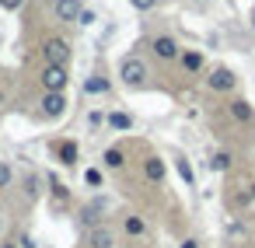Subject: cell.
<instances>
[{"label":"cell","mask_w":255,"mask_h":248,"mask_svg":"<svg viewBox=\"0 0 255 248\" xmlns=\"http://www.w3.org/2000/svg\"><path fill=\"white\" fill-rule=\"evenodd\" d=\"M119 77H123L129 88H140V84L147 81V63H143L140 56H126L123 67H119Z\"/></svg>","instance_id":"cell-1"},{"label":"cell","mask_w":255,"mask_h":248,"mask_svg":"<svg viewBox=\"0 0 255 248\" xmlns=\"http://www.w3.org/2000/svg\"><path fill=\"white\" fill-rule=\"evenodd\" d=\"M154 56H157V60H178L182 49H178V42H175L171 35H157V39H154Z\"/></svg>","instance_id":"cell-2"},{"label":"cell","mask_w":255,"mask_h":248,"mask_svg":"<svg viewBox=\"0 0 255 248\" xmlns=\"http://www.w3.org/2000/svg\"><path fill=\"white\" fill-rule=\"evenodd\" d=\"M67 56H70V46H67L63 39H49V42H46V63H49V67H63Z\"/></svg>","instance_id":"cell-3"},{"label":"cell","mask_w":255,"mask_h":248,"mask_svg":"<svg viewBox=\"0 0 255 248\" xmlns=\"http://www.w3.org/2000/svg\"><path fill=\"white\" fill-rule=\"evenodd\" d=\"M88 245H91V248H116V234H112L105 224H95V227L88 231Z\"/></svg>","instance_id":"cell-4"},{"label":"cell","mask_w":255,"mask_h":248,"mask_svg":"<svg viewBox=\"0 0 255 248\" xmlns=\"http://www.w3.org/2000/svg\"><path fill=\"white\" fill-rule=\"evenodd\" d=\"M81 0H56V4H53V14L60 18V21H77L81 18Z\"/></svg>","instance_id":"cell-5"},{"label":"cell","mask_w":255,"mask_h":248,"mask_svg":"<svg viewBox=\"0 0 255 248\" xmlns=\"http://www.w3.org/2000/svg\"><path fill=\"white\" fill-rule=\"evenodd\" d=\"M42 84H46V91H63L67 88V70L63 67H46L42 70Z\"/></svg>","instance_id":"cell-6"},{"label":"cell","mask_w":255,"mask_h":248,"mask_svg":"<svg viewBox=\"0 0 255 248\" xmlns=\"http://www.w3.org/2000/svg\"><path fill=\"white\" fill-rule=\"evenodd\" d=\"M63 109H67L63 91H46V98H42V112H46V116H53V119H60V116H63Z\"/></svg>","instance_id":"cell-7"},{"label":"cell","mask_w":255,"mask_h":248,"mask_svg":"<svg viewBox=\"0 0 255 248\" xmlns=\"http://www.w3.org/2000/svg\"><path fill=\"white\" fill-rule=\"evenodd\" d=\"M210 88H213V91H231V88H234V74H231L227 67H217V70L210 74Z\"/></svg>","instance_id":"cell-8"},{"label":"cell","mask_w":255,"mask_h":248,"mask_svg":"<svg viewBox=\"0 0 255 248\" xmlns=\"http://www.w3.org/2000/svg\"><path fill=\"white\" fill-rule=\"evenodd\" d=\"M143 171H147L150 182H161V178H164V161H161V157H150V161L143 164Z\"/></svg>","instance_id":"cell-9"},{"label":"cell","mask_w":255,"mask_h":248,"mask_svg":"<svg viewBox=\"0 0 255 248\" xmlns=\"http://www.w3.org/2000/svg\"><path fill=\"white\" fill-rule=\"evenodd\" d=\"M84 91L88 95H105L109 91V77H88L84 81Z\"/></svg>","instance_id":"cell-10"},{"label":"cell","mask_w":255,"mask_h":248,"mask_svg":"<svg viewBox=\"0 0 255 248\" xmlns=\"http://www.w3.org/2000/svg\"><path fill=\"white\" fill-rule=\"evenodd\" d=\"M231 116L241 119V123H248V119H252V105H248L245 98H238V102H231Z\"/></svg>","instance_id":"cell-11"},{"label":"cell","mask_w":255,"mask_h":248,"mask_svg":"<svg viewBox=\"0 0 255 248\" xmlns=\"http://www.w3.org/2000/svg\"><path fill=\"white\" fill-rule=\"evenodd\" d=\"M178 60H182V67H185L189 74H196V70L203 67V53H182Z\"/></svg>","instance_id":"cell-12"},{"label":"cell","mask_w":255,"mask_h":248,"mask_svg":"<svg viewBox=\"0 0 255 248\" xmlns=\"http://www.w3.org/2000/svg\"><path fill=\"white\" fill-rule=\"evenodd\" d=\"M109 126H112V129H129V126H133V119H129V116H123V112H109Z\"/></svg>","instance_id":"cell-13"},{"label":"cell","mask_w":255,"mask_h":248,"mask_svg":"<svg viewBox=\"0 0 255 248\" xmlns=\"http://www.w3.org/2000/svg\"><path fill=\"white\" fill-rule=\"evenodd\" d=\"M210 168H213V171H227V168H231V154H224V150L213 154V157H210Z\"/></svg>","instance_id":"cell-14"},{"label":"cell","mask_w":255,"mask_h":248,"mask_svg":"<svg viewBox=\"0 0 255 248\" xmlns=\"http://www.w3.org/2000/svg\"><path fill=\"white\" fill-rule=\"evenodd\" d=\"M60 161H63V164H74V161H77V143H63V147H60Z\"/></svg>","instance_id":"cell-15"},{"label":"cell","mask_w":255,"mask_h":248,"mask_svg":"<svg viewBox=\"0 0 255 248\" xmlns=\"http://www.w3.org/2000/svg\"><path fill=\"white\" fill-rule=\"evenodd\" d=\"M105 164H109V168H123V150H116V147L105 150Z\"/></svg>","instance_id":"cell-16"},{"label":"cell","mask_w":255,"mask_h":248,"mask_svg":"<svg viewBox=\"0 0 255 248\" xmlns=\"http://www.w3.org/2000/svg\"><path fill=\"white\" fill-rule=\"evenodd\" d=\"M126 231H129V234H136V238H140V234H143V231H147V224H143V220H140V217H129V220H126Z\"/></svg>","instance_id":"cell-17"},{"label":"cell","mask_w":255,"mask_h":248,"mask_svg":"<svg viewBox=\"0 0 255 248\" xmlns=\"http://www.w3.org/2000/svg\"><path fill=\"white\" fill-rule=\"evenodd\" d=\"M7 185H11V164L0 161V189H7Z\"/></svg>","instance_id":"cell-18"},{"label":"cell","mask_w":255,"mask_h":248,"mask_svg":"<svg viewBox=\"0 0 255 248\" xmlns=\"http://www.w3.org/2000/svg\"><path fill=\"white\" fill-rule=\"evenodd\" d=\"M129 4H133L136 11H150V7L157 4V0H129Z\"/></svg>","instance_id":"cell-19"},{"label":"cell","mask_w":255,"mask_h":248,"mask_svg":"<svg viewBox=\"0 0 255 248\" xmlns=\"http://www.w3.org/2000/svg\"><path fill=\"white\" fill-rule=\"evenodd\" d=\"M178 175H182V178H185V182H189V185H192V182H196V178H192V171H189V164H185V161H178Z\"/></svg>","instance_id":"cell-20"},{"label":"cell","mask_w":255,"mask_h":248,"mask_svg":"<svg viewBox=\"0 0 255 248\" xmlns=\"http://www.w3.org/2000/svg\"><path fill=\"white\" fill-rule=\"evenodd\" d=\"M25 4V0H0V7H4V11H18Z\"/></svg>","instance_id":"cell-21"},{"label":"cell","mask_w":255,"mask_h":248,"mask_svg":"<svg viewBox=\"0 0 255 248\" xmlns=\"http://www.w3.org/2000/svg\"><path fill=\"white\" fill-rule=\"evenodd\" d=\"M77 21H81V25H95V11H88V7H84V11H81V18H77Z\"/></svg>","instance_id":"cell-22"},{"label":"cell","mask_w":255,"mask_h":248,"mask_svg":"<svg viewBox=\"0 0 255 248\" xmlns=\"http://www.w3.org/2000/svg\"><path fill=\"white\" fill-rule=\"evenodd\" d=\"M84 182H88V185H102V175H98V171H88Z\"/></svg>","instance_id":"cell-23"},{"label":"cell","mask_w":255,"mask_h":248,"mask_svg":"<svg viewBox=\"0 0 255 248\" xmlns=\"http://www.w3.org/2000/svg\"><path fill=\"white\" fill-rule=\"evenodd\" d=\"M18 248H35V245H32V238H28V234H25V238H21V241H18Z\"/></svg>","instance_id":"cell-24"},{"label":"cell","mask_w":255,"mask_h":248,"mask_svg":"<svg viewBox=\"0 0 255 248\" xmlns=\"http://www.w3.org/2000/svg\"><path fill=\"white\" fill-rule=\"evenodd\" d=\"M182 248H199V241H192V238H189V241H182Z\"/></svg>","instance_id":"cell-25"},{"label":"cell","mask_w":255,"mask_h":248,"mask_svg":"<svg viewBox=\"0 0 255 248\" xmlns=\"http://www.w3.org/2000/svg\"><path fill=\"white\" fill-rule=\"evenodd\" d=\"M252 28H255V11H252Z\"/></svg>","instance_id":"cell-26"},{"label":"cell","mask_w":255,"mask_h":248,"mask_svg":"<svg viewBox=\"0 0 255 248\" xmlns=\"http://www.w3.org/2000/svg\"><path fill=\"white\" fill-rule=\"evenodd\" d=\"M252 196H255V189H252Z\"/></svg>","instance_id":"cell-27"},{"label":"cell","mask_w":255,"mask_h":248,"mask_svg":"<svg viewBox=\"0 0 255 248\" xmlns=\"http://www.w3.org/2000/svg\"><path fill=\"white\" fill-rule=\"evenodd\" d=\"M4 248H11V245H4Z\"/></svg>","instance_id":"cell-28"}]
</instances>
